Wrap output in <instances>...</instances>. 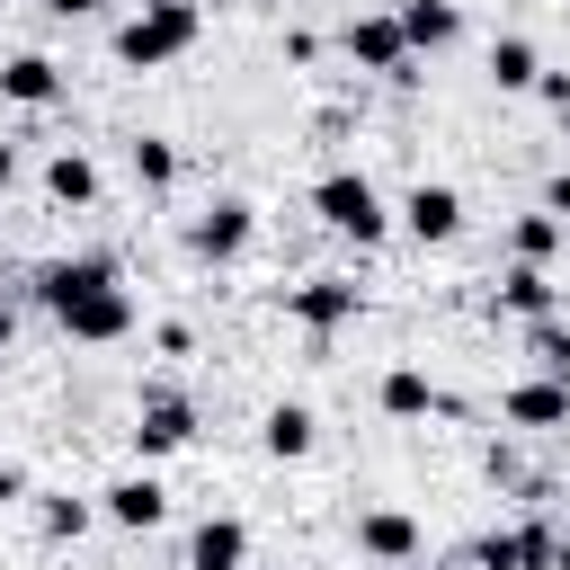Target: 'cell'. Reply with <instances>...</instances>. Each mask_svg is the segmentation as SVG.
Listing matches in <instances>:
<instances>
[{
    "label": "cell",
    "mask_w": 570,
    "mask_h": 570,
    "mask_svg": "<svg viewBox=\"0 0 570 570\" xmlns=\"http://www.w3.org/2000/svg\"><path fill=\"white\" fill-rule=\"evenodd\" d=\"M27 294H36L80 347H116V338L134 330V294H125L116 258H53V267H36Z\"/></svg>",
    "instance_id": "obj_1"
},
{
    "label": "cell",
    "mask_w": 570,
    "mask_h": 570,
    "mask_svg": "<svg viewBox=\"0 0 570 570\" xmlns=\"http://www.w3.org/2000/svg\"><path fill=\"white\" fill-rule=\"evenodd\" d=\"M196 36H205V9H196V0H151V9H134V18L116 27V62L160 71V62H178Z\"/></svg>",
    "instance_id": "obj_2"
},
{
    "label": "cell",
    "mask_w": 570,
    "mask_h": 570,
    "mask_svg": "<svg viewBox=\"0 0 570 570\" xmlns=\"http://www.w3.org/2000/svg\"><path fill=\"white\" fill-rule=\"evenodd\" d=\"M312 214H321L330 232H347L356 249H374V240L392 232V214H383V187H374L365 169H330V178L312 187Z\"/></svg>",
    "instance_id": "obj_3"
},
{
    "label": "cell",
    "mask_w": 570,
    "mask_h": 570,
    "mask_svg": "<svg viewBox=\"0 0 570 570\" xmlns=\"http://www.w3.org/2000/svg\"><path fill=\"white\" fill-rule=\"evenodd\" d=\"M249 232H258V205H249V196H214V205L187 223V258H205V267H232V258L249 249Z\"/></svg>",
    "instance_id": "obj_4"
},
{
    "label": "cell",
    "mask_w": 570,
    "mask_h": 570,
    "mask_svg": "<svg viewBox=\"0 0 570 570\" xmlns=\"http://www.w3.org/2000/svg\"><path fill=\"white\" fill-rule=\"evenodd\" d=\"M552 552H561V525L552 517H525V525L481 534L472 543V570H552Z\"/></svg>",
    "instance_id": "obj_5"
},
{
    "label": "cell",
    "mask_w": 570,
    "mask_h": 570,
    "mask_svg": "<svg viewBox=\"0 0 570 570\" xmlns=\"http://www.w3.org/2000/svg\"><path fill=\"white\" fill-rule=\"evenodd\" d=\"M338 53H347L356 71H383V80H410V36H401V18H392V9H374V18H347V36H338Z\"/></svg>",
    "instance_id": "obj_6"
},
{
    "label": "cell",
    "mask_w": 570,
    "mask_h": 570,
    "mask_svg": "<svg viewBox=\"0 0 570 570\" xmlns=\"http://www.w3.org/2000/svg\"><path fill=\"white\" fill-rule=\"evenodd\" d=\"M356 312H365V285H347V276H312V285H294V294H285V321H294V330H312V338L347 330Z\"/></svg>",
    "instance_id": "obj_7"
},
{
    "label": "cell",
    "mask_w": 570,
    "mask_h": 570,
    "mask_svg": "<svg viewBox=\"0 0 570 570\" xmlns=\"http://www.w3.org/2000/svg\"><path fill=\"white\" fill-rule=\"evenodd\" d=\"M125 436H134L142 463H160V454H178V445L196 436V401H187V392H142V410H134Z\"/></svg>",
    "instance_id": "obj_8"
},
{
    "label": "cell",
    "mask_w": 570,
    "mask_h": 570,
    "mask_svg": "<svg viewBox=\"0 0 570 570\" xmlns=\"http://www.w3.org/2000/svg\"><path fill=\"white\" fill-rule=\"evenodd\" d=\"M98 517H107V525H134V534H151V525L169 517V490H160L151 472H125V481H107V490H98Z\"/></svg>",
    "instance_id": "obj_9"
},
{
    "label": "cell",
    "mask_w": 570,
    "mask_h": 570,
    "mask_svg": "<svg viewBox=\"0 0 570 570\" xmlns=\"http://www.w3.org/2000/svg\"><path fill=\"white\" fill-rule=\"evenodd\" d=\"M356 552L410 570V561H419V517H410V508H365V517H356Z\"/></svg>",
    "instance_id": "obj_10"
},
{
    "label": "cell",
    "mask_w": 570,
    "mask_h": 570,
    "mask_svg": "<svg viewBox=\"0 0 570 570\" xmlns=\"http://www.w3.org/2000/svg\"><path fill=\"white\" fill-rule=\"evenodd\" d=\"M401 223H410V240H454V232H463V196H454L445 178H419V187L401 196Z\"/></svg>",
    "instance_id": "obj_11"
},
{
    "label": "cell",
    "mask_w": 570,
    "mask_h": 570,
    "mask_svg": "<svg viewBox=\"0 0 570 570\" xmlns=\"http://www.w3.org/2000/svg\"><path fill=\"white\" fill-rule=\"evenodd\" d=\"M508 428H570V383H552V374H525V383H508Z\"/></svg>",
    "instance_id": "obj_12"
},
{
    "label": "cell",
    "mask_w": 570,
    "mask_h": 570,
    "mask_svg": "<svg viewBox=\"0 0 570 570\" xmlns=\"http://www.w3.org/2000/svg\"><path fill=\"white\" fill-rule=\"evenodd\" d=\"M0 98L9 107H53L62 98V62L53 53H9L0 62Z\"/></svg>",
    "instance_id": "obj_13"
},
{
    "label": "cell",
    "mask_w": 570,
    "mask_h": 570,
    "mask_svg": "<svg viewBox=\"0 0 570 570\" xmlns=\"http://www.w3.org/2000/svg\"><path fill=\"white\" fill-rule=\"evenodd\" d=\"M392 18H401V36H410V53H445V45L463 36V9H454V0H401Z\"/></svg>",
    "instance_id": "obj_14"
},
{
    "label": "cell",
    "mask_w": 570,
    "mask_h": 570,
    "mask_svg": "<svg viewBox=\"0 0 570 570\" xmlns=\"http://www.w3.org/2000/svg\"><path fill=\"white\" fill-rule=\"evenodd\" d=\"M240 561H249V525L240 517H205L187 534V570H240Z\"/></svg>",
    "instance_id": "obj_15"
},
{
    "label": "cell",
    "mask_w": 570,
    "mask_h": 570,
    "mask_svg": "<svg viewBox=\"0 0 570 570\" xmlns=\"http://www.w3.org/2000/svg\"><path fill=\"white\" fill-rule=\"evenodd\" d=\"M312 436H321V419H312L303 401H276V410L258 419V445H267L276 463H303V454H312Z\"/></svg>",
    "instance_id": "obj_16"
},
{
    "label": "cell",
    "mask_w": 570,
    "mask_h": 570,
    "mask_svg": "<svg viewBox=\"0 0 570 570\" xmlns=\"http://www.w3.org/2000/svg\"><path fill=\"white\" fill-rule=\"evenodd\" d=\"M552 303H561V285L543 267H525V258L499 276V312H517V321H552Z\"/></svg>",
    "instance_id": "obj_17"
},
{
    "label": "cell",
    "mask_w": 570,
    "mask_h": 570,
    "mask_svg": "<svg viewBox=\"0 0 570 570\" xmlns=\"http://www.w3.org/2000/svg\"><path fill=\"white\" fill-rule=\"evenodd\" d=\"M374 401H383V419H428V410H445V392H436V383H428L419 365H392Z\"/></svg>",
    "instance_id": "obj_18"
},
{
    "label": "cell",
    "mask_w": 570,
    "mask_h": 570,
    "mask_svg": "<svg viewBox=\"0 0 570 570\" xmlns=\"http://www.w3.org/2000/svg\"><path fill=\"white\" fill-rule=\"evenodd\" d=\"M125 160H134V187H151V196L178 187V142H169V134H134Z\"/></svg>",
    "instance_id": "obj_19"
},
{
    "label": "cell",
    "mask_w": 570,
    "mask_h": 570,
    "mask_svg": "<svg viewBox=\"0 0 570 570\" xmlns=\"http://www.w3.org/2000/svg\"><path fill=\"white\" fill-rule=\"evenodd\" d=\"M45 196H53V205H98V169H89V151H53V160H45Z\"/></svg>",
    "instance_id": "obj_20"
},
{
    "label": "cell",
    "mask_w": 570,
    "mask_h": 570,
    "mask_svg": "<svg viewBox=\"0 0 570 570\" xmlns=\"http://www.w3.org/2000/svg\"><path fill=\"white\" fill-rule=\"evenodd\" d=\"M490 80H499V89H543V53H534L525 36H499V45H490Z\"/></svg>",
    "instance_id": "obj_21"
},
{
    "label": "cell",
    "mask_w": 570,
    "mask_h": 570,
    "mask_svg": "<svg viewBox=\"0 0 570 570\" xmlns=\"http://www.w3.org/2000/svg\"><path fill=\"white\" fill-rule=\"evenodd\" d=\"M525 356H534V374L570 383V321H561V312H552V321H525Z\"/></svg>",
    "instance_id": "obj_22"
},
{
    "label": "cell",
    "mask_w": 570,
    "mask_h": 570,
    "mask_svg": "<svg viewBox=\"0 0 570 570\" xmlns=\"http://www.w3.org/2000/svg\"><path fill=\"white\" fill-rule=\"evenodd\" d=\"M89 517H98V508H89V499H71V490H53V499L36 508V525H45V543H80V534H89Z\"/></svg>",
    "instance_id": "obj_23"
},
{
    "label": "cell",
    "mask_w": 570,
    "mask_h": 570,
    "mask_svg": "<svg viewBox=\"0 0 570 570\" xmlns=\"http://www.w3.org/2000/svg\"><path fill=\"white\" fill-rule=\"evenodd\" d=\"M508 249H517L525 267H543V258L561 249V223H552V214H517V232H508Z\"/></svg>",
    "instance_id": "obj_24"
},
{
    "label": "cell",
    "mask_w": 570,
    "mask_h": 570,
    "mask_svg": "<svg viewBox=\"0 0 570 570\" xmlns=\"http://www.w3.org/2000/svg\"><path fill=\"white\" fill-rule=\"evenodd\" d=\"M490 481H508V490H534V472H525L508 445H490Z\"/></svg>",
    "instance_id": "obj_25"
},
{
    "label": "cell",
    "mask_w": 570,
    "mask_h": 570,
    "mask_svg": "<svg viewBox=\"0 0 570 570\" xmlns=\"http://www.w3.org/2000/svg\"><path fill=\"white\" fill-rule=\"evenodd\" d=\"M543 107H552V116L570 125V71H543Z\"/></svg>",
    "instance_id": "obj_26"
},
{
    "label": "cell",
    "mask_w": 570,
    "mask_h": 570,
    "mask_svg": "<svg viewBox=\"0 0 570 570\" xmlns=\"http://www.w3.org/2000/svg\"><path fill=\"white\" fill-rule=\"evenodd\" d=\"M543 214H552V223H561V232H570V169H561V178H552V187H543Z\"/></svg>",
    "instance_id": "obj_27"
},
{
    "label": "cell",
    "mask_w": 570,
    "mask_h": 570,
    "mask_svg": "<svg viewBox=\"0 0 570 570\" xmlns=\"http://www.w3.org/2000/svg\"><path fill=\"white\" fill-rule=\"evenodd\" d=\"M0 499H27V472L18 463H0Z\"/></svg>",
    "instance_id": "obj_28"
},
{
    "label": "cell",
    "mask_w": 570,
    "mask_h": 570,
    "mask_svg": "<svg viewBox=\"0 0 570 570\" xmlns=\"http://www.w3.org/2000/svg\"><path fill=\"white\" fill-rule=\"evenodd\" d=\"M45 9H53V18H89L98 0H45Z\"/></svg>",
    "instance_id": "obj_29"
},
{
    "label": "cell",
    "mask_w": 570,
    "mask_h": 570,
    "mask_svg": "<svg viewBox=\"0 0 570 570\" xmlns=\"http://www.w3.org/2000/svg\"><path fill=\"white\" fill-rule=\"evenodd\" d=\"M9 178H18V142H0V187H9Z\"/></svg>",
    "instance_id": "obj_30"
},
{
    "label": "cell",
    "mask_w": 570,
    "mask_h": 570,
    "mask_svg": "<svg viewBox=\"0 0 570 570\" xmlns=\"http://www.w3.org/2000/svg\"><path fill=\"white\" fill-rule=\"evenodd\" d=\"M552 570H570V534H561V552H552Z\"/></svg>",
    "instance_id": "obj_31"
},
{
    "label": "cell",
    "mask_w": 570,
    "mask_h": 570,
    "mask_svg": "<svg viewBox=\"0 0 570 570\" xmlns=\"http://www.w3.org/2000/svg\"><path fill=\"white\" fill-rule=\"evenodd\" d=\"M428 570H454V561H428Z\"/></svg>",
    "instance_id": "obj_32"
},
{
    "label": "cell",
    "mask_w": 570,
    "mask_h": 570,
    "mask_svg": "<svg viewBox=\"0 0 570 570\" xmlns=\"http://www.w3.org/2000/svg\"><path fill=\"white\" fill-rule=\"evenodd\" d=\"M0 9H9V0H0Z\"/></svg>",
    "instance_id": "obj_33"
},
{
    "label": "cell",
    "mask_w": 570,
    "mask_h": 570,
    "mask_svg": "<svg viewBox=\"0 0 570 570\" xmlns=\"http://www.w3.org/2000/svg\"><path fill=\"white\" fill-rule=\"evenodd\" d=\"M142 9H151V0H142Z\"/></svg>",
    "instance_id": "obj_34"
}]
</instances>
